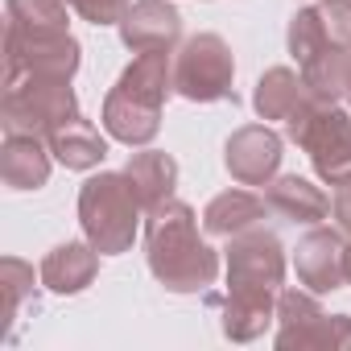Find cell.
Returning a JSON list of instances; mask_svg holds the SVG:
<instances>
[{
    "label": "cell",
    "instance_id": "cell-20",
    "mask_svg": "<svg viewBox=\"0 0 351 351\" xmlns=\"http://www.w3.org/2000/svg\"><path fill=\"white\" fill-rule=\"evenodd\" d=\"M50 153L66 169H95L108 157V141L99 136V128L87 116H75L71 124H62L58 132H50Z\"/></svg>",
    "mask_w": 351,
    "mask_h": 351
},
{
    "label": "cell",
    "instance_id": "cell-22",
    "mask_svg": "<svg viewBox=\"0 0 351 351\" xmlns=\"http://www.w3.org/2000/svg\"><path fill=\"white\" fill-rule=\"evenodd\" d=\"M38 281H42V273L34 277V265H25L21 256L0 261V302H5V322L9 326L21 318L25 302H38Z\"/></svg>",
    "mask_w": 351,
    "mask_h": 351
},
{
    "label": "cell",
    "instance_id": "cell-24",
    "mask_svg": "<svg viewBox=\"0 0 351 351\" xmlns=\"http://www.w3.org/2000/svg\"><path fill=\"white\" fill-rule=\"evenodd\" d=\"M330 215H335L339 232L351 240V186H339V191H335V199H330Z\"/></svg>",
    "mask_w": 351,
    "mask_h": 351
},
{
    "label": "cell",
    "instance_id": "cell-5",
    "mask_svg": "<svg viewBox=\"0 0 351 351\" xmlns=\"http://www.w3.org/2000/svg\"><path fill=\"white\" fill-rule=\"evenodd\" d=\"M79 112V95L71 79H25L17 87H5L0 104V124L5 132H25V136H46L71 124Z\"/></svg>",
    "mask_w": 351,
    "mask_h": 351
},
{
    "label": "cell",
    "instance_id": "cell-1",
    "mask_svg": "<svg viewBox=\"0 0 351 351\" xmlns=\"http://www.w3.org/2000/svg\"><path fill=\"white\" fill-rule=\"evenodd\" d=\"M145 261L165 293H203L219 277V252L203 240L199 215L182 199H165L145 215Z\"/></svg>",
    "mask_w": 351,
    "mask_h": 351
},
{
    "label": "cell",
    "instance_id": "cell-16",
    "mask_svg": "<svg viewBox=\"0 0 351 351\" xmlns=\"http://www.w3.org/2000/svg\"><path fill=\"white\" fill-rule=\"evenodd\" d=\"M50 141L46 136H25V132H5L0 149V178L9 191H42L50 182Z\"/></svg>",
    "mask_w": 351,
    "mask_h": 351
},
{
    "label": "cell",
    "instance_id": "cell-27",
    "mask_svg": "<svg viewBox=\"0 0 351 351\" xmlns=\"http://www.w3.org/2000/svg\"><path fill=\"white\" fill-rule=\"evenodd\" d=\"M347 186H351V182H347Z\"/></svg>",
    "mask_w": 351,
    "mask_h": 351
},
{
    "label": "cell",
    "instance_id": "cell-25",
    "mask_svg": "<svg viewBox=\"0 0 351 351\" xmlns=\"http://www.w3.org/2000/svg\"><path fill=\"white\" fill-rule=\"evenodd\" d=\"M347 285H351V240H347Z\"/></svg>",
    "mask_w": 351,
    "mask_h": 351
},
{
    "label": "cell",
    "instance_id": "cell-8",
    "mask_svg": "<svg viewBox=\"0 0 351 351\" xmlns=\"http://www.w3.org/2000/svg\"><path fill=\"white\" fill-rule=\"evenodd\" d=\"M83 62L79 38L66 34H13L5 29V87H17L25 79H75Z\"/></svg>",
    "mask_w": 351,
    "mask_h": 351
},
{
    "label": "cell",
    "instance_id": "cell-12",
    "mask_svg": "<svg viewBox=\"0 0 351 351\" xmlns=\"http://www.w3.org/2000/svg\"><path fill=\"white\" fill-rule=\"evenodd\" d=\"M116 29H120V42L132 54L178 50L182 46V13L173 9L169 0H132Z\"/></svg>",
    "mask_w": 351,
    "mask_h": 351
},
{
    "label": "cell",
    "instance_id": "cell-11",
    "mask_svg": "<svg viewBox=\"0 0 351 351\" xmlns=\"http://www.w3.org/2000/svg\"><path fill=\"white\" fill-rule=\"evenodd\" d=\"M298 281L314 293H335L347 285V236L339 228L314 223L293 248Z\"/></svg>",
    "mask_w": 351,
    "mask_h": 351
},
{
    "label": "cell",
    "instance_id": "cell-9",
    "mask_svg": "<svg viewBox=\"0 0 351 351\" xmlns=\"http://www.w3.org/2000/svg\"><path fill=\"white\" fill-rule=\"evenodd\" d=\"M228 285H261V289H277L285 281V244L273 228L256 223L240 236L228 240Z\"/></svg>",
    "mask_w": 351,
    "mask_h": 351
},
{
    "label": "cell",
    "instance_id": "cell-13",
    "mask_svg": "<svg viewBox=\"0 0 351 351\" xmlns=\"http://www.w3.org/2000/svg\"><path fill=\"white\" fill-rule=\"evenodd\" d=\"M277 318V289L261 285H228L219 302V330L232 343H252L261 339Z\"/></svg>",
    "mask_w": 351,
    "mask_h": 351
},
{
    "label": "cell",
    "instance_id": "cell-19",
    "mask_svg": "<svg viewBox=\"0 0 351 351\" xmlns=\"http://www.w3.org/2000/svg\"><path fill=\"white\" fill-rule=\"evenodd\" d=\"M314 91L306 87L302 71H289V66H269L261 79H256V91H252V108L261 120H289Z\"/></svg>",
    "mask_w": 351,
    "mask_h": 351
},
{
    "label": "cell",
    "instance_id": "cell-7",
    "mask_svg": "<svg viewBox=\"0 0 351 351\" xmlns=\"http://www.w3.org/2000/svg\"><path fill=\"white\" fill-rule=\"evenodd\" d=\"M281 351L302 347H351V314H326L314 289L277 293V339Z\"/></svg>",
    "mask_w": 351,
    "mask_h": 351
},
{
    "label": "cell",
    "instance_id": "cell-23",
    "mask_svg": "<svg viewBox=\"0 0 351 351\" xmlns=\"http://www.w3.org/2000/svg\"><path fill=\"white\" fill-rule=\"evenodd\" d=\"M66 5L87 21V25H120V17L128 13L132 0H66Z\"/></svg>",
    "mask_w": 351,
    "mask_h": 351
},
{
    "label": "cell",
    "instance_id": "cell-2",
    "mask_svg": "<svg viewBox=\"0 0 351 351\" xmlns=\"http://www.w3.org/2000/svg\"><path fill=\"white\" fill-rule=\"evenodd\" d=\"M173 95V50L136 54L104 95V128L128 149H145L161 132V108Z\"/></svg>",
    "mask_w": 351,
    "mask_h": 351
},
{
    "label": "cell",
    "instance_id": "cell-3",
    "mask_svg": "<svg viewBox=\"0 0 351 351\" xmlns=\"http://www.w3.org/2000/svg\"><path fill=\"white\" fill-rule=\"evenodd\" d=\"M141 215L145 207L136 203L124 169H99L83 182L79 191V223H83V236L104 252V256H120L132 248L136 240V228H141Z\"/></svg>",
    "mask_w": 351,
    "mask_h": 351
},
{
    "label": "cell",
    "instance_id": "cell-14",
    "mask_svg": "<svg viewBox=\"0 0 351 351\" xmlns=\"http://www.w3.org/2000/svg\"><path fill=\"white\" fill-rule=\"evenodd\" d=\"M265 203L277 219H285L293 228H314L330 215V199L322 195V186H314L302 173H277L265 186Z\"/></svg>",
    "mask_w": 351,
    "mask_h": 351
},
{
    "label": "cell",
    "instance_id": "cell-18",
    "mask_svg": "<svg viewBox=\"0 0 351 351\" xmlns=\"http://www.w3.org/2000/svg\"><path fill=\"white\" fill-rule=\"evenodd\" d=\"M269 215V203L265 195H252V191H223L207 203L203 211V232L207 236H219V240H232L256 223H265Z\"/></svg>",
    "mask_w": 351,
    "mask_h": 351
},
{
    "label": "cell",
    "instance_id": "cell-21",
    "mask_svg": "<svg viewBox=\"0 0 351 351\" xmlns=\"http://www.w3.org/2000/svg\"><path fill=\"white\" fill-rule=\"evenodd\" d=\"M66 0H5V29L13 34H66L71 17H66Z\"/></svg>",
    "mask_w": 351,
    "mask_h": 351
},
{
    "label": "cell",
    "instance_id": "cell-26",
    "mask_svg": "<svg viewBox=\"0 0 351 351\" xmlns=\"http://www.w3.org/2000/svg\"><path fill=\"white\" fill-rule=\"evenodd\" d=\"M347 99H351V91H347Z\"/></svg>",
    "mask_w": 351,
    "mask_h": 351
},
{
    "label": "cell",
    "instance_id": "cell-17",
    "mask_svg": "<svg viewBox=\"0 0 351 351\" xmlns=\"http://www.w3.org/2000/svg\"><path fill=\"white\" fill-rule=\"evenodd\" d=\"M124 178L136 195V203L145 207V215L153 207H161L165 199H173V186H178V161L161 149H141V153H128V165H124Z\"/></svg>",
    "mask_w": 351,
    "mask_h": 351
},
{
    "label": "cell",
    "instance_id": "cell-6",
    "mask_svg": "<svg viewBox=\"0 0 351 351\" xmlns=\"http://www.w3.org/2000/svg\"><path fill=\"white\" fill-rule=\"evenodd\" d=\"M236 58L219 34H195L173 50V95L191 104H219L232 99Z\"/></svg>",
    "mask_w": 351,
    "mask_h": 351
},
{
    "label": "cell",
    "instance_id": "cell-10",
    "mask_svg": "<svg viewBox=\"0 0 351 351\" xmlns=\"http://www.w3.org/2000/svg\"><path fill=\"white\" fill-rule=\"evenodd\" d=\"M281 157H285V141L269 128V120L236 128L223 145V165L240 186H269L281 169Z\"/></svg>",
    "mask_w": 351,
    "mask_h": 351
},
{
    "label": "cell",
    "instance_id": "cell-15",
    "mask_svg": "<svg viewBox=\"0 0 351 351\" xmlns=\"http://www.w3.org/2000/svg\"><path fill=\"white\" fill-rule=\"evenodd\" d=\"M99 248L91 244V240H66V244H58L46 261H42V285L50 289V293H58V298H75V293H83L95 277H99Z\"/></svg>",
    "mask_w": 351,
    "mask_h": 351
},
{
    "label": "cell",
    "instance_id": "cell-4",
    "mask_svg": "<svg viewBox=\"0 0 351 351\" xmlns=\"http://www.w3.org/2000/svg\"><path fill=\"white\" fill-rule=\"evenodd\" d=\"M285 136L298 149H306L314 173L326 186H347L351 182V116L339 104H326V99L310 95L285 120Z\"/></svg>",
    "mask_w": 351,
    "mask_h": 351
}]
</instances>
